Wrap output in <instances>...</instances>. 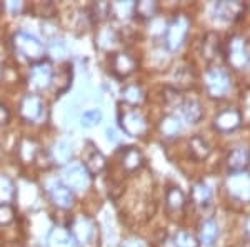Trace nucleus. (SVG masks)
I'll return each mask as SVG.
<instances>
[{
    "instance_id": "f257e3e1",
    "label": "nucleus",
    "mask_w": 250,
    "mask_h": 247,
    "mask_svg": "<svg viewBox=\"0 0 250 247\" xmlns=\"http://www.w3.org/2000/svg\"><path fill=\"white\" fill-rule=\"evenodd\" d=\"M14 47L20 57L32 64H39L43 60V44L27 32H19L14 35Z\"/></svg>"
},
{
    "instance_id": "f03ea898",
    "label": "nucleus",
    "mask_w": 250,
    "mask_h": 247,
    "mask_svg": "<svg viewBox=\"0 0 250 247\" xmlns=\"http://www.w3.org/2000/svg\"><path fill=\"white\" fill-rule=\"evenodd\" d=\"M120 127L122 131L130 137H139L147 132V120L140 112L134 111V109H127V111L120 112Z\"/></svg>"
},
{
    "instance_id": "7ed1b4c3",
    "label": "nucleus",
    "mask_w": 250,
    "mask_h": 247,
    "mask_svg": "<svg viewBox=\"0 0 250 247\" xmlns=\"http://www.w3.org/2000/svg\"><path fill=\"white\" fill-rule=\"evenodd\" d=\"M188 19L185 15H179L173 22L168 25L167 29V35H165V42H167V47L170 50H177V48L182 47V44L187 39L188 34Z\"/></svg>"
},
{
    "instance_id": "20e7f679",
    "label": "nucleus",
    "mask_w": 250,
    "mask_h": 247,
    "mask_svg": "<svg viewBox=\"0 0 250 247\" xmlns=\"http://www.w3.org/2000/svg\"><path fill=\"white\" fill-rule=\"evenodd\" d=\"M205 86L212 97H224L230 89V77L222 68H212L205 75Z\"/></svg>"
},
{
    "instance_id": "39448f33",
    "label": "nucleus",
    "mask_w": 250,
    "mask_h": 247,
    "mask_svg": "<svg viewBox=\"0 0 250 247\" xmlns=\"http://www.w3.org/2000/svg\"><path fill=\"white\" fill-rule=\"evenodd\" d=\"M63 184L74 192V190H85L90 185V176L82 164H72L63 172Z\"/></svg>"
},
{
    "instance_id": "423d86ee",
    "label": "nucleus",
    "mask_w": 250,
    "mask_h": 247,
    "mask_svg": "<svg viewBox=\"0 0 250 247\" xmlns=\"http://www.w3.org/2000/svg\"><path fill=\"white\" fill-rule=\"evenodd\" d=\"M20 115L29 122H39L43 115V102L39 95H25L20 104Z\"/></svg>"
},
{
    "instance_id": "0eeeda50",
    "label": "nucleus",
    "mask_w": 250,
    "mask_h": 247,
    "mask_svg": "<svg viewBox=\"0 0 250 247\" xmlns=\"http://www.w3.org/2000/svg\"><path fill=\"white\" fill-rule=\"evenodd\" d=\"M229 192L239 201L250 199V176L245 172H235L229 177Z\"/></svg>"
},
{
    "instance_id": "6e6552de",
    "label": "nucleus",
    "mask_w": 250,
    "mask_h": 247,
    "mask_svg": "<svg viewBox=\"0 0 250 247\" xmlns=\"http://www.w3.org/2000/svg\"><path fill=\"white\" fill-rule=\"evenodd\" d=\"M68 232L72 234L75 242L79 244H87L88 241L94 236V224L92 221L85 216H77L72 221V225L68 229Z\"/></svg>"
},
{
    "instance_id": "1a4fd4ad",
    "label": "nucleus",
    "mask_w": 250,
    "mask_h": 247,
    "mask_svg": "<svg viewBox=\"0 0 250 247\" xmlns=\"http://www.w3.org/2000/svg\"><path fill=\"white\" fill-rule=\"evenodd\" d=\"M54 80V70H52L48 62L34 64L30 70V86L34 89H47L50 82Z\"/></svg>"
},
{
    "instance_id": "9d476101",
    "label": "nucleus",
    "mask_w": 250,
    "mask_h": 247,
    "mask_svg": "<svg viewBox=\"0 0 250 247\" xmlns=\"http://www.w3.org/2000/svg\"><path fill=\"white\" fill-rule=\"evenodd\" d=\"M240 120L242 115L237 109H225V111H222L215 115L213 125L220 132H232L240 125Z\"/></svg>"
},
{
    "instance_id": "9b49d317",
    "label": "nucleus",
    "mask_w": 250,
    "mask_h": 247,
    "mask_svg": "<svg viewBox=\"0 0 250 247\" xmlns=\"http://www.w3.org/2000/svg\"><path fill=\"white\" fill-rule=\"evenodd\" d=\"M48 194L59 209H70L74 205V192L63 182H54L48 189Z\"/></svg>"
},
{
    "instance_id": "f8f14e48",
    "label": "nucleus",
    "mask_w": 250,
    "mask_h": 247,
    "mask_svg": "<svg viewBox=\"0 0 250 247\" xmlns=\"http://www.w3.org/2000/svg\"><path fill=\"white\" fill-rule=\"evenodd\" d=\"M229 62L233 68L240 70L242 67L247 66V47H245V40L240 37L232 39V42L229 44Z\"/></svg>"
},
{
    "instance_id": "ddd939ff",
    "label": "nucleus",
    "mask_w": 250,
    "mask_h": 247,
    "mask_svg": "<svg viewBox=\"0 0 250 247\" xmlns=\"http://www.w3.org/2000/svg\"><path fill=\"white\" fill-rule=\"evenodd\" d=\"M135 67H137V60L130 54L120 52V54H115L112 57V72L117 77H120V79L130 75L135 70Z\"/></svg>"
},
{
    "instance_id": "4468645a",
    "label": "nucleus",
    "mask_w": 250,
    "mask_h": 247,
    "mask_svg": "<svg viewBox=\"0 0 250 247\" xmlns=\"http://www.w3.org/2000/svg\"><path fill=\"white\" fill-rule=\"evenodd\" d=\"M120 162H122V167L127 172H135L144 165V156L139 149L127 147L122 152V159H120Z\"/></svg>"
},
{
    "instance_id": "2eb2a0df",
    "label": "nucleus",
    "mask_w": 250,
    "mask_h": 247,
    "mask_svg": "<svg viewBox=\"0 0 250 247\" xmlns=\"http://www.w3.org/2000/svg\"><path fill=\"white\" fill-rule=\"evenodd\" d=\"M179 109H180V114H182V117L187 120L188 124H197L204 115L202 105L193 99L184 100V102L179 105Z\"/></svg>"
},
{
    "instance_id": "dca6fc26",
    "label": "nucleus",
    "mask_w": 250,
    "mask_h": 247,
    "mask_svg": "<svg viewBox=\"0 0 250 247\" xmlns=\"http://www.w3.org/2000/svg\"><path fill=\"white\" fill-rule=\"evenodd\" d=\"M244 12V5L240 2H219L215 5V15L224 20H235Z\"/></svg>"
},
{
    "instance_id": "f3484780",
    "label": "nucleus",
    "mask_w": 250,
    "mask_h": 247,
    "mask_svg": "<svg viewBox=\"0 0 250 247\" xmlns=\"http://www.w3.org/2000/svg\"><path fill=\"white\" fill-rule=\"evenodd\" d=\"M74 237L68 232V229L55 227L48 234V246L50 247H74Z\"/></svg>"
},
{
    "instance_id": "a211bd4d",
    "label": "nucleus",
    "mask_w": 250,
    "mask_h": 247,
    "mask_svg": "<svg viewBox=\"0 0 250 247\" xmlns=\"http://www.w3.org/2000/svg\"><path fill=\"white\" fill-rule=\"evenodd\" d=\"M217 54H220L219 35L213 34V32H208V34L204 37V42H202V55L207 60H213L217 57Z\"/></svg>"
},
{
    "instance_id": "6ab92c4d",
    "label": "nucleus",
    "mask_w": 250,
    "mask_h": 247,
    "mask_svg": "<svg viewBox=\"0 0 250 247\" xmlns=\"http://www.w3.org/2000/svg\"><path fill=\"white\" fill-rule=\"evenodd\" d=\"M190 197L195 205H200V207H205V205L210 204L212 201V190L204 184V182H199L192 187Z\"/></svg>"
},
{
    "instance_id": "aec40b11",
    "label": "nucleus",
    "mask_w": 250,
    "mask_h": 247,
    "mask_svg": "<svg viewBox=\"0 0 250 247\" xmlns=\"http://www.w3.org/2000/svg\"><path fill=\"white\" fill-rule=\"evenodd\" d=\"M83 167L87 169L88 176L92 177V176L100 174L104 169L107 167V160H105V157H104V154L100 151H94V152H92V156L85 160V165H83Z\"/></svg>"
},
{
    "instance_id": "412c9836",
    "label": "nucleus",
    "mask_w": 250,
    "mask_h": 247,
    "mask_svg": "<svg viewBox=\"0 0 250 247\" xmlns=\"http://www.w3.org/2000/svg\"><path fill=\"white\" fill-rule=\"evenodd\" d=\"M249 160H250V152L245 147L233 149V151L230 152V156H229V165H230L233 171H237V172H240Z\"/></svg>"
},
{
    "instance_id": "4be33fe9",
    "label": "nucleus",
    "mask_w": 250,
    "mask_h": 247,
    "mask_svg": "<svg viewBox=\"0 0 250 247\" xmlns=\"http://www.w3.org/2000/svg\"><path fill=\"white\" fill-rule=\"evenodd\" d=\"M217 237H219V225H217L215 221L208 219V221H205L202 224V227H200V241L207 246H212L217 241Z\"/></svg>"
},
{
    "instance_id": "5701e85b",
    "label": "nucleus",
    "mask_w": 250,
    "mask_h": 247,
    "mask_svg": "<svg viewBox=\"0 0 250 247\" xmlns=\"http://www.w3.org/2000/svg\"><path fill=\"white\" fill-rule=\"evenodd\" d=\"M70 157H72V145L65 142V140H60L52 149V159H54L55 164H65V162L70 160Z\"/></svg>"
},
{
    "instance_id": "b1692460",
    "label": "nucleus",
    "mask_w": 250,
    "mask_h": 247,
    "mask_svg": "<svg viewBox=\"0 0 250 247\" xmlns=\"http://www.w3.org/2000/svg\"><path fill=\"white\" fill-rule=\"evenodd\" d=\"M15 197V184L9 176L0 174V204H9Z\"/></svg>"
},
{
    "instance_id": "393cba45",
    "label": "nucleus",
    "mask_w": 250,
    "mask_h": 247,
    "mask_svg": "<svg viewBox=\"0 0 250 247\" xmlns=\"http://www.w3.org/2000/svg\"><path fill=\"white\" fill-rule=\"evenodd\" d=\"M122 99L128 105H139L144 102L145 92H144V89L140 86H137V84H134V86H127L122 92Z\"/></svg>"
},
{
    "instance_id": "a878e982",
    "label": "nucleus",
    "mask_w": 250,
    "mask_h": 247,
    "mask_svg": "<svg viewBox=\"0 0 250 247\" xmlns=\"http://www.w3.org/2000/svg\"><path fill=\"white\" fill-rule=\"evenodd\" d=\"M19 154H20V159L23 162H34L39 154V145L32 139H23L22 142H20Z\"/></svg>"
},
{
    "instance_id": "bb28decb",
    "label": "nucleus",
    "mask_w": 250,
    "mask_h": 247,
    "mask_svg": "<svg viewBox=\"0 0 250 247\" xmlns=\"http://www.w3.org/2000/svg\"><path fill=\"white\" fill-rule=\"evenodd\" d=\"M167 205L173 210H180L185 205V196L179 187H170L167 190Z\"/></svg>"
},
{
    "instance_id": "cd10ccee",
    "label": "nucleus",
    "mask_w": 250,
    "mask_h": 247,
    "mask_svg": "<svg viewBox=\"0 0 250 247\" xmlns=\"http://www.w3.org/2000/svg\"><path fill=\"white\" fill-rule=\"evenodd\" d=\"M134 2H114L110 3V15L117 19H127L128 15L134 14Z\"/></svg>"
},
{
    "instance_id": "c85d7f7f",
    "label": "nucleus",
    "mask_w": 250,
    "mask_h": 247,
    "mask_svg": "<svg viewBox=\"0 0 250 247\" xmlns=\"http://www.w3.org/2000/svg\"><path fill=\"white\" fill-rule=\"evenodd\" d=\"M157 10H159V5H157V2H139L135 3L134 7V14L135 17H140V19H150L154 17L157 14Z\"/></svg>"
},
{
    "instance_id": "c756f323",
    "label": "nucleus",
    "mask_w": 250,
    "mask_h": 247,
    "mask_svg": "<svg viewBox=\"0 0 250 247\" xmlns=\"http://www.w3.org/2000/svg\"><path fill=\"white\" fill-rule=\"evenodd\" d=\"M188 147H190V152L193 154L195 159H205L208 156V152H210V147H208V144L205 142L202 137H193V139H190Z\"/></svg>"
},
{
    "instance_id": "7c9ffc66",
    "label": "nucleus",
    "mask_w": 250,
    "mask_h": 247,
    "mask_svg": "<svg viewBox=\"0 0 250 247\" xmlns=\"http://www.w3.org/2000/svg\"><path fill=\"white\" fill-rule=\"evenodd\" d=\"M160 129H162V134H164L165 137H175L177 134L180 132V120H179V117L167 115L162 120V125H160Z\"/></svg>"
},
{
    "instance_id": "2f4dec72",
    "label": "nucleus",
    "mask_w": 250,
    "mask_h": 247,
    "mask_svg": "<svg viewBox=\"0 0 250 247\" xmlns=\"http://www.w3.org/2000/svg\"><path fill=\"white\" fill-rule=\"evenodd\" d=\"M102 117L104 115H102V111H100V109H88V111H85L82 115H80V124L87 129L95 127L97 124L102 122Z\"/></svg>"
},
{
    "instance_id": "473e14b6",
    "label": "nucleus",
    "mask_w": 250,
    "mask_h": 247,
    "mask_svg": "<svg viewBox=\"0 0 250 247\" xmlns=\"http://www.w3.org/2000/svg\"><path fill=\"white\" fill-rule=\"evenodd\" d=\"M175 247H199L197 239L190 232H179L175 236Z\"/></svg>"
},
{
    "instance_id": "72a5a7b5",
    "label": "nucleus",
    "mask_w": 250,
    "mask_h": 247,
    "mask_svg": "<svg viewBox=\"0 0 250 247\" xmlns=\"http://www.w3.org/2000/svg\"><path fill=\"white\" fill-rule=\"evenodd\" d=\"M15 219V210L10 204H0V224L7 225Z\"/></svg>"
},
{
    "instance_id": "f704fd0d",
    "label": "nucleus",
    "mask_w": 250,
    "mask_h": 247,
    "mask_svg": "<svg viewBox=\"0 0 250 247\" xmlns=\"http://www.w3.org/2000/svg\"><path fill=\"white\" fill-rule=\"evenodd\" d=\"M92 15L97 19V22L104 20L107 15H110V3H105V2H99L94 5V10H92Z\"/></svg>"
},
{
    "instance_id": "c9c22d12",
    "label": "nucleus",
    "mask_w": 250,
    "mask_h": 247,
    "mask_svg": "<svg viewBox=\"0 0 250 247\" xmlns=\"http://www.w3.org/2000/svg\"><path fill=\"white\" fill-rule=\"evenodd\" d=\"M65 45H63V42H60V40H55L54 44L50 45V57L52 59H62L63 55H65Z\"/></svg>"
},
{
    "instance_id": "e433bc0d",
    "label": "nucleus",
    "mask_w": 250,
    "mask_h": 247,
    "mask_svg": "<svg viewBox=\"0 0 250 247\" xmlns=\"http://www.w3.org/2000/svg\"><path fill=\"white\" fill-rule=\"evenodd\" d=\"M35 9H37V14L40 17H52L54 15V5L52 3H39Z\"/></svg>"
},
{
    "instance_id": "4c0bfd02",
    "label": "nucleus",
    "mask_w": 250,
    "mask_h": 247,
    "mask_svg": "<svg viewBox=\"0 0 250 247\" xmlns=\"http://www.w3.org/2000/svg\"><path fill=\"white\" fill-rule=\"evenodd\" d=\"M23 9H25L23 2H9V3H7V10H9L10 14H14V15L22 14Z\"/></svg>"
},
{
    "instance_id": "58836bf2",
    "label": "nucleus",
    "mask_w": 250,
    "mask_h": 247,
    "mask_svg": "<svg viewBox=\"0 0 250 247\" xmlns=\"http://www.w3.org/2000/svg\"><path fill=\"white\" fill-rule=\"evenodd\" d=\"M10 120V111L3 104H0V125H5Z\"/></svg>"
},
{
    "instance_id": "ea45409f",
    "label": "nucleus",
    "mask_w": 250,
    "mask_h": 247,
    "mask_svg": "<svg viewBox=\"0 0 250 247\" xmlns=\"http://www.w3.org/2000/svg\"><path fill=\"white\" fill-rule=\"evenodd\" d=\"M122 247H142V244H140L139 241H127V242H124Z\"/></svg>"
},
{
    "instance_id": "a19ab883",
    "label": "nucleus",
    "mask_w": 250,
    "mask_h": 247,
    "mask_svg": "<svg viewBox=\"0 0 250 247\" xmlns=\"http://www.w3.org/2000/svg\"><path fill=\"white\" fill-rule=\"evenodd\" d=\"M247 232L250 234V221H249V224H247Z\"/></svg>"
}]
</instances>
